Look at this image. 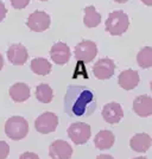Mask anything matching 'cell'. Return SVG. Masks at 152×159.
<instances>
[{"mask_svg": "<svg viewBox=\"0 0 152 159\" xmlns=\"http://www.w3.org/2000/svg\"><path fill=\"white\" fill-rule=\"evenodd\" d=\"M8 93L14 102H25L30 98V87L26 83L18 82L10 88Z\"/></svg>", "mask_w": 152, "mask_h": 159, "instance_id": "e0dca14e", "label": "cell"}, {"mask_svg": "<svg viewBox=\"0 0 152 159\" xmlns=\"http://www.w3.org/2000/svg\"><path fill=\"white\" fill-rule=\"evenodd\" d=\"M134 159H147V158H145V157H137V158H134Z\"/></svg>", "mask_w": 152, "mask_h": 159, "instance_id": "f546056e", "label": "cell"}, {"mask_svg": "<svg viewBox=\"0 0 152 159\" xmlns=\"http://www.w3.org/2000/svg\"><path fill=\"white\" fill-rule=\"evenodd\" d=\"M143 4H145L146 6H152V0H141Z\"/></svg>", "mask_w": 152, "mask_h": 159, "instance_id": "4316f807", "label": "cell"}, {"mask_svg": "<svg viewBox=\"0 0 152 159\" xmlns=\"http://www.w3.org/2000/svg\"><path fill=\"white\" fill-rule=\"evenodd\" d=\"M150 86H151V90H152V81H151V84H150Z\"/></svg>", "mask_w": 152, "mask_h": 159, "instance_id": "4dcf8cb0", "label": "cell"}, {"mask_svg": "<svg viewBox=\"0 0 152 159\" xmlns=\"http://www.w3.org/2000/svg\"><path fill=\"white\" fill-rule=\"evenodd\" d=\"M137 63L140 68L147 69L152 66V48L144 47L137 55Z\"/></svg>", "mask_w": 152, "mask_h": 159, "instance_id": "44dd1931", "label": "cell"}, {"mask_svg": "<svg viewBox=\"0 0 152 159\" xmlns=\"http://www.w3.org/2000/svg\"><path fill=\"white\" fill-rule=\"evenodd\" d=\"M6 13H7V8L5 7L4 2H1V1H0V21H2V20L5 19Z\"/></svg>", "mask_w": 152, "mask_h": 159, "instance_id": "d4e9b609", "label": "cell"}, {"mask_svg": "<svg viewBox=\"0 0 152 159\" xmlns=\"http://www.w3.org/2000/svg\"><path fill=\"white\" fill-rule=\"evenodd\" d=\"M133 111L141 118L152 115V98L149 95L137 96L133 101Z\"/></svg>", "mask_w": 152, "mask_h": 159, "instance_id": "4fadbf2b", "label": "cell"}, {"mask_svg": "<svg viewBox=\"0 0 152 159\" xmlns=\"http://www.w3.org/2000/svg\"><path fill=\"white\" fill-rule=\"evenodd\" d=\"M96 159H114V158H113L111 154H100V156H98Z\"/></svg>", "mask_w": 152, "mask_h": 159, "instance_id": "484cf974", "label": "cell"}, {"mask_svg": "<svg viewBox=\"0 0 152 159\" xmlns=\"http://www.w3.org/2000/svg\"><path fill=\"white\" fill-rule=\"evenodd\" d=\"M49 156L51 159H70L73 147L64 140H55L49 146Z\"/></svg>", "mask_w": 152, "mask_h": 159, "instance_id": "9c48e42d", "label": "cell"}, {"mask_svg": "<svg viewBox=\"0 0 152 159\" xmlns=\"http://www.w3.org/2000/svg\"><path fill=\"white\" fill-rule=\"evenodd\" d=\"M83 23L87 27L93 29L96 27L101 23V14L96 11L94 6H87L85 8V17H83Z\"/></svg>", "mask_w": 152, "mask_h": 159, "instance_id": "d6986e66", "label": "cell"}, {"mask_svg": "<svg viewBox=\"0 0 152 159\" xmlns=\"http://www.w3.org/2000/svg\"><path fill=\"white\" fill-rule=\"evenodd\" d=\"M128 26H130L128 16L121 10H115L111 12L106 20V31L112 36L124 34L127 31Z\"/></svg>", "mask_w": 152, "mask_h": 159, "instance_id": "7a4b0ae2", "label": "cell"}, {"mask_svg": "<svg viewBox=\"0 0 152 159\" xmlns=\"http://www.w3.org/2000/svg\"><path fill=\"white\" fill-rule=\"evenodd\" d=\"M39 1H48V0H39Z\"/></svg>", "mask_w": 152, "mask_h": 159, "instance_id": "1f68e13d", "label": "cell"}, {"mask_svg": "<svg viewBox=\"0 0 152 159\" xmlns=\"http://www.w3.org/2000/svg\"><path fill=\"white\" fill-rule=\"evenodd\" d=\"M5 133L12 140L24 139L29 133V122L23 116H12L5 124Z\"/></svg>", "mask_w": 152, "mask_h": 159, "instance_id": "3957f363", "label": "cell"}, {"mask_svg": "<svg viewBox=\"0 0 152 159\" xmlns=\"http://www.w3.org/2000/svg\"><path fill=\"white\" fill-rule=\"evenodd\" d=\"M19 159H40V158L33 152H24L20 156Z\"/></svg>", "mask_w": 152, "mask_h": 159, "instance_id": "cb8c5ba5", "label": "cell"}, {"mask_svg": "<svg viewBox=\"0 0 152 159\" xmlns=\"http://www.w3.org/2000/svg\"><path fill=\"white\" fill-rule=\"evenodd\" d=\"M36 99L42 103H50L53 99V92L51 87L46 83H40L36 88Z\"/></svg>", "mask_w": 152, "mask_h": 159, "instance_id": "ffe728a7", "label": "cell"}, {"mask_svg": "<svg viewBox=\"0 0 152 159\" xmlns=\"http://www.w3.org/2000/svg\"><path fill=\"white\" fill-rule=\"evenodd\" d=\"M2 66H4V57H2L1 53H0V70L2 69Z\"/></svg>", "mask_w": 152, "mask_h": 159, "instance_id": "83f0119b", "label": "cell"}, {"mask_svg": "<svg viewBox=\"0 0 152 159\" xmlns=\"http://www.w3.org/2000/svg\"><path fill=\"white\" fill-rule=\"evenodd\" d=\"M68 135L76 145H83L90 139L92 129L86 122H74L68 127Z\"/></svg>", "mask_w": 152, "mask_h": 159, "instance_id": "277c9868", "label": "cell"}, {"mask_svg": "<svg viewBox=\"0 0 152 159\" xmlns=\"http://www.w3.org/2000/svg\"><path fill=\"white\" fill-rule=\"evenodd\" d=\"M50 16L44 11H35L29 16L26 20V25L30 30L35 32H43L50 27Z\"/></svg>", "mask_w": 152, "mask_h": 159, "instance_id": "52a82bcc", "label": "cell"}, {"mask_svg": "<svg viewBox=\"0 0 152 159\" xmlns=\"http://www.w3.org/2000/svg\"><path fill=\"white\" fill-rule=\"evenodd\" d=\"M30 0H11V4L16 10H23L29 5Z\"/></svg>", "mask_w": 152, "mask_h": 159, "instance_id": "603a6c76", "label": "cell"}, {"mask_svg": "<svg viewBox=\"0 0 152 159\" xmlns=\"http://www.w3.org/2000/svg\"><path fill=\"white\" fill-rule=\"evenodd\" d=\"M139 81H140V77H139L138 71H136L133 69H127V70L121 71L118 77L119 86L125 90L134 89L139 84Z\"/></svg>", "mask_w": 152, "mask_h": 159, "instance_id": "5bb4252c", "label": "cell"}, {"mask_svg": "<svg viewBox=\"0 0 152 159\" xmlns=\"http://www.w3.org/2000/svg\"><path fill=\"white\" fill-rule=\"evenodd\" d=\"M31 70L36 75H40V76H45L48 74L51 73V63L48 60L43 58V57H37L31 61Z\"/></svg>", "mask_w": 152, "mask_h": 159, "instance_id": "ac0fdd59", "label": "cell"}, {"mask_svg": "<svg viewBox=\"0 0 152 159\" xmlns=\"http://www.w3.org/2000/svg\"><path fill=\"white\" fill-rule=\"evenodd\" d=\"M102 118L111 125L120 122L124 118V111L121 105L118 102H109L105 105L102 108Z\"/></svg>", "mask_w": 152, "mask_h": 159, "instance_id": "8fae6325", "label": "cell"}, {"mask_svg": "<svg viewBox=\"0 0 152 159\" xmlns=\"http://www.w3.org/2000/svg\"><path fill=\"white\" fill-rule=\"evenodd\" d=\"M10 153V146L6 141L0 140V159H6Z\"/></svg>", "mask_w": 152, "mask_h": 159, "instance_id": "7402d4cb", "label": "cell"}, {"mask_svg": "<svg viewBox=\"0 0 152 159\" xmlns=\"http://www.w3.org/2000/svg\"><path fill=\"white\" fill-rule=\"evenodd\" d=\"M70 48L67 45L63 42H57L56 44H53L50 50V57L51 60L58 64V66H64L70 60Z\"/></svg>", "mask_w": 152, "mask_h": 159, "instance_id": "30bf717a", "label": "cell"}, {"mask_svg": "<svg viewBox=\"0 0 152 159\" xmlns=\"http://www.w3.org/2000/svg\"><path fill=\"white\" fill-rule=\"evenodd\" d=\"M57 126H58V116L53 112H45L40 114L35 121L36 131L42 134L55 132Z\"/></svg>", "mask_w": 152, "mask_h": 159, "instance_id": "5b68a950", "label": "cell"}, {"mask_svg": "<svg viewBox=\"0 0 152 159\" xmlns=\"http://www.w3.org/2000/svg\"><path fill=\"white\" fill-rule=\"evenodd\" d=\"M115 71V63L114 61L105 57L100 58L94 66H93V73L95 77L99 80H108L111 79Z\"/></svg>", "mask_w": 152, "mask_h": 159, "instance_id": "ba28073f", "label": "cell"}, {"mask_svg": "<svg viewBox=\"0 0 152 159\" xmlns=\"http://www.w3.org/2000/svg\"><path fill=\"white\" fill-rule=\"evenodd\" d=\"M152 145V138L147 133H137L132 137L130 141V146L133 151L145 153Z\"/></svg>", "mask_w": 152, "mask_h": 159, "instance_id": "9a60e30c", "label": "cell"}, {"mask_svg": "<svg viewBox=\"0 0 152 159\" xmlns=\"http://www.w3.org/2000/svg\"><path fill=\"white\" fill-rule=\"evenodd\" d=\"M115 2H119V4H124V2H126V1H128V0H114Z\"/></svg>", "mask_w": 152, "mask_h": 159, "instance_id": "f1b7e54d", "label": "cell"}, {"mask_svg": "<svg viewBox=\"0 0 152 159\" xmlns=\"http://www.w3.org/2000/svg\"><path fill=\"white\" fill-rule=\"evenodd\" d=\"M96 98L86 86L70 84L64 95V112L70 118H87L96 109Z\"/></svg>", "mask_w": 152, "mask_h": 159, "instance_id": "6da1fadb", "label": "cell"}, {"mask_svg": "<svg viewBox=\"0 0 152 159\" xmlns=\"http://www.w3.org/2000/svg\"><path fill=\"white\" fill-rule=\"evenodd\" d=\"M7 58L13 66H23L29 58V52L23 44H13L7 49Z\"/></svg>", "mask_w": 152, "mask_h": 159, "instance_id": "7c38bea8", "label": "cell"}, {"mask_svg": "<svg viewBox=\"0 0 152 159\" xmlns=\"http://www.w3.org/2000/svg\"><path fill=\"white\" fill-rule=\"evenodd\" d=\"M115 141V135L108 129L100 131L94 138V145L99 150H109Z\"/></svg>", "mask_w": 152, "mask_h": 159, "instance_id": "2e32d148", "label": "cell"}, {"mask_svg": "<svg viewBox=\"0 0 152 159\" xmlns=\"http://www.w3.org/2000/svg\"><path fill=\"white\" fill-rule=\"evenodd\" d=\"M98 55V47L92 40H82L75 47V58L83 63L92 62Z\"/></svg>", "mask_w": 152, "mask_h": 159, "instance_id": "8992f818", "label": "cell"}]
</instances>
